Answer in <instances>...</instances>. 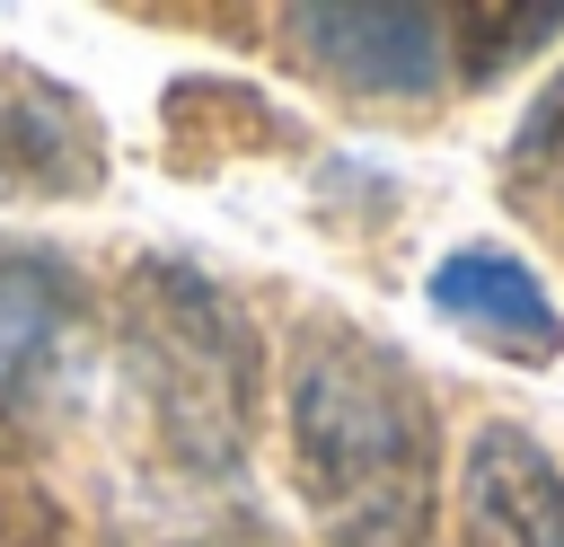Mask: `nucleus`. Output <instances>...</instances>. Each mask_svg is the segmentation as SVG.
I'll list each match as a JSON object with an SVG mask.
<instances>
[{"mask_svg":"<svg viewBox=\"0 0 564 547\" xmlns=\"http://www.w3.org/2000/svg\"><path fill=\"white\" fill-rule=\"evenodd\" d=\"M291 468L326 547H432L441 441L414 371L361 326H317L291 362Z\"/></svg>","mask_w":564,"mask_h":547,"instance_id":"f257e3e1","label":"nucleus"},{"mask_svg":"<svg viewBox=\"0 0 564 547\" xmlns=\"http://www.w3.org/2000/svg\"><path fill=\"white\" fill-rule=\"evenodd\" d=\"M123 353L150 406L159 450L185 476H238L247 415H256V335L220 282H203L176 256L132 265L123 282Z\"/></svg>","mask_w":564,"mask_h":547,"instance_id":"f03ea898","label":"nucleus"},{"mask_svg":"<svg viewBox=\"0 0 564 547\" xmlns=\"http://www.w3.org/2000/svg\"><path fill=\"white\" fill-rule=\"evenodd\" d=\"M106 132L79 88L44 79L35 62H0V203L35 194H97Z\"/></svg>","mask_w":564,"mask_h":547,"instance_id":"7ed1b4c3","label":"nucleus"},{"mask_svg":"<svg viewBox=\"0 0 564 547\" xmlns=\"http://www.w3.org/2000/svg\"><path fill=\"white\" fill-rule=\"evenodd\" d=\"M291 35L317 71H335L344 88H370V97H423L449 62V18L441 9H405V0H326V9H291Z\"/></svg>","mask_w":564,"mask_h":547,"instance_id":"20e7f679","label":"nucleus"},{"mask_svg":"<svg viewBox=\"0 0 564 547\" xmlns=\"http://www.w3.org/2000/svg\"><path fill=\"white\" fill-rule=\"evenodd\" d=\"M467 547H564V476L520 423H485L458 468Z\"/></svg>","mask_w":564,"mask_h":547,"instance_id":"39448f33","label":"nucleus"},{"mask_svg":"<svg viewBox=\"0 0 564 547\" xmlns=\"http://www.w3.org/2000/svg\"><path fill=\"white\" fill-rule=\"evenodd\" d=\"M432 309L458 318L476 344H494L511 362H546L564 344V318H555L546 282L520 256H502V247H449L432 265Z\"/></svg>","mask_w":564,"mask_h":547,"instance_id":"423d86ee","label":"nucleus"},{"mask_svg":"<svg viewBox=\"0 0 564 547\" xmlns=\"http://www.w3.org/2000/svg\"><path fill=\"white\" fill-rule=\"evenodd\" d=\"M70 318H79V274L53 247L0 238V415H18L44 388V371L70 344Z\"/></svg>","mask_w":564,"mask_h":547,"instance_id":"0eeeda50","label":"nucleus"},{"mask_svg":"<svg viewBox=\"0 0 564 547\" xmlns=\"http://www.w3.org/2000/svg\"><path fill=\"white\" fill-rule=\"evenodd\" d=\"M0 547H70L62 538V512L44 503V485L18 459H0Z\"/></svg>","mask_w":564,"mask_h":547,"instance_id":"6e6552de","label":"nucleus"}]
</instances>
